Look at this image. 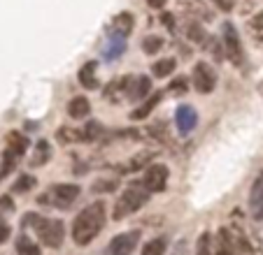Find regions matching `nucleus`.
Masks as SVG:
<instances>
[{
	"label": "nucleus",
	"instance_id": "nucleus-1",
	"mask_svg": "<svg viewBox=\"0 0 263 255\" xmlns=\"http://www.w3.org/2000/svg\"><path fill=\"white\" fill-rule=\"evenodd\" d=\"M105 221H107V206H105V202H91L89 206H84L74 216L72 241L77 246H89L105 227Z\"/></svg>",
	"mask_w": 263,
	"mask_h": 255
},
{
	"label": "nucleus",
	"instance_id": "nucleus-2",
	"mask_svg": "<svg viewBox=\"0 0 263 255\" xmlns=\"http://www.w3.org/2000/svg\"><path fill=\"white\" fill-rule=\"evenodd\" d=\"M24 223L28 227H33V232L40 237V241L49 248H61L65 239V225L59 218H45L40 214H26Z\"/></svg>",
	"mask_w": 263,
	"mask_h": 255
},
{
	"label": "nucleus",
	"instance_id": "nucleus-3",
	"mask_svg": "<svg viewBox=\"0 0 263 255\" xmlns=\"http://www.w3.org/2000/svg\"><path fill=\"white\" fill-rule=\"evenodd\" d=\"M149 195L152 193L144 188L142 181H133L115 202V209H112V218L115 221H124V218L133 216L135 211H140L144 204H147Z\"/></svg>",
	"mask_w": 263,
	"mask_h": 255
},
{
	"label": "nucleus",
	"instance_id": "nucleus-4",
	"mask_svg": "<svg viewBox=\"0 0 263 255\" xmlns=\"http://www.w3.org/2000/svg\"><path fill=\"white\" fill-rule=\"evenodd\" d=\"M82 188L77 183H56V186L49 188V193L40 197V204H54L61 206V209H70L72 202L80 197Z\"/></svg>",
	"mask_w": 263,
	"mask_h": 255
},
{
	"label": "nucleus",
	"instance_id": "nucleus-5",
	"mask_svg": "<svg viewBox=\"0 0 263 255\" xmlns=\"http://www.w3.org/2000/svg\"><path fill=\"white\" fill-rule=\"evenodd\" d=\"M221 45H223V54L226 58L231 60L233 65H242V58H245V51H242V42H240V35H238V28L233 24H223V37H221Z\"/></svg>",
	"mask_w": 263,
	"mask_h": 255
},
{
	"label": "nucleus",
	"instance_id": "nucleus-6",
	"mask_svg": "<svg viewBox=\"0 0 263 255\" xmlns=\"http://www.w3.org/2000/svg\"><path fill=\"white\" fill-rule=\"evenodd\" d=\"M133 83H135V77H130V74H126V77H117L112 79V81L105 86L103 95L107 102H124V100H130V93H133Z\"/></svg>",
	"mask_w": 263,
	"mask_h": 255
},
{
	"label": "nucleus",
	"instance_id": "nucleus-7",
	"mask_svg": "<svg viewBox=\"0 0 263 255\" xmlns=\"http://www.w3.org/2000/svg\"><path fill=\"white\" fill-rule=\"evenodd\" d=\"M194 89L203 95L212 93V91L217 89V72H214V68L210 63H205V60L196 63V68H194Z\"/></svg>",
	"mask_w": 263,
	"mask_h": 255
},
{
	"label": "nucleus",
	"instance_id": "nucleus-8",
	"mask_svg": "<svg viewBox=\"0 0 263 255\" xmlns=\"http://www.w3.org/2000/svg\"><path fill=\"white\" fill-rule=\"evenodd\" d=\"M168 177H170L168 167L161 165V162H154V165L147 167L142 183H144V188H147L149 193H163L165 186H168Z\"/></svg>",
	"mask_w": 263,
	"mask_h": 255
},
{
	"label": "nucleus",
	"instance_id": "nucleus-9",
	"mask_svg": "<svg viewBox=\"0 0 263 255\" xmlns=\"http://www.w3.org/2000/svg\"><path fill=\"white\" fill-rule=\"evenodd\" d=\"M138 241H140L138 230L121 232V235H117L115 239L109 241V255H130L138 248Z\"/></svg>",
	"mask_w": 263,
	"mask_h": 255
},
{
	"label": "nucleus",
	"instance_id": "nucleus-10",
	"mask_svg": "<svg viewBox=\"0 0 263 255\" xmlns=\"http://www.w3.org/2000/svg\"><path fill=\"white\" fill-rule=\"evenodd\" d=\"M249 214L254 221L263 223V169L256 174L249 188Z\"/></svg>",
	"mask_w": 263,
	"mask_h": 255
},
{
	"label": "nucleus",
	"instance_id": "nucleus-11",
	"mask_svg": "<svg viewBox=\"0 0 263 255\" xmlns=\"http://www.w3.org/2000/svg\"><path fill=\"white\" fill-rule=\"evenodd\" d=\"M175 121H177V128L182 135H189L191 130L196 128V123H198V114H196L194 107H189V104H182V107L177 109V114H175Z\"/></svg>",
	"mask_w": 263,
	"mask_h": 255
},
{
	"label": "nucleus",
	"instance_id": "nucleus-12",
	"mask_svg": "<svg viewBox=\"0 0 263 255\" xmlns=\"http://www.w3.org/2000/svg\"><path fill=\"white\" fill-rule=\"evenodd\" d=\"M214 255H240V248L235 244V237L231 235L226 227H221L217 235V248H214Z\"/></svg>",
	"mask_w": 263,
	"mask_h": 255
},
{
	"label": "nucleus",
	"instance_id": "nucleus-13",
	"mask_svg": "<svg viewBox=\"0 0 263 255\" xmlns=\"http://www.w3.org/2000/svg\"><path fill=\"white\" fill-rule=\"evenodd\" d=\"M161 100H163V93H161V91H154V93L149 95L147 100H142V102H140L138 109H133V112H130V118H133V121H142V118H147L149 114L159 107Z\"/></svg>",
	"mask_w": 263,
	"mask_h": 255
},
{
	"label": "nucleus",
	"instance_id": "nucleus-14",
	"mask_svg": "<svg viewBox=\"0 0 263 255\" xmlns=\"http://www.w3.org/2000/svg\"><path fill=\"white\" fill-rule=\"evenodd\" d=\"M89 112H91V102L84 98V95H74V98L68 102V114H70V118H74V121L86 118Z\"/></svg>",
	"mask_w": 263,
	"mask_h": 255
},
{
	"label": "nucleus",
	"instance_id": "nucleus-15",
	"mask_svg": "<svg viewBox=\"0 0 263 255\" xmlns=\"http://www.w3.org/2000/svg\"><path fill=\"white\" fill-rule=\"evenodd\" d=\"M77 79H80V83L84 86V89H89V91L98 89V77H96V63L93 60L82 65L80 72H77Z\"/></svg>",
	"mask_w": 263,
	"mask_h": 255
},
{
	"label": "nucleus",
	"instance_id": "nucleus-16",
	"mask_svg": "<svg viewBox=\"0 0 263 255\" xmlns=\"http://www.w3.org/2000/svg\"><path fill=\"white\" fill-rule=\"evenodd\" d=\"M133 26H135V19L130 12H121V14H117L115 21H112V30H115L119 37H126V35L133 30Z\"/></svg>",
	"mask_w": 263,
	"mask_h": 255
},
{
	"label": "nucleus",
	"instance_id": "nucleus-17",
	"mask_svg": "<svg viewBox=\"0 0 263 255\" xmlns=\"http://www.w3.org/2000/svg\"><path fill=\"white\" fill-rule=\"evenodd\" d=\"M156 158V151H149V148H144V151L135 153L133 158L128 160V165L124 167L126 172H138V169H142V167H149V162Z\"/></svg>",
	"mask_w": 263,
	"mask_h": 255
},
{
	"label": "nucleus",
	"instance_id": "nucleus-18",
	"mask_svg": "<svg viewBox=\"0 0 263 255\" xmlns=\"http://www.w3.org/2000/svg\"><path fill=\"white\" fill-rule=\"evenodd\" d=\"M7 151H12L16 158H24L26 156V151H28V139L24 137V135H19V133H10L7 135Z\"/></svg>",
	"mask_w": 263,
	"mask_h": 255
},
{
	"label": "nucleus",
	"instance_id": "nucleus-19",
	"mask_svg": "<svg viewBox=\"0 0 263 255\" xmlns=\"http://www.w3.org/2000/svg\"><path fill=\"white\" fill-rule=\"evenodd\" d=\"M149 95H152V79L149 77H135L130 100H147Z\"/></svg>",
	"mask_w": 263,
	"mask_h": 255
},
{
	"label": "nucleus",
	"instance_id": "nucleus-20",
	"mask_svg": "<svg viewBox=\"0 0 263 255\" xmlns=\"http://www.w3.org/2000/svg\"><path fill=\"white\" fill-rule=\"evenodd\" d=\"M19 160H21V158H16L14 153L7 151V148L0 153V181H3V179H7L12 172H14V167H16V162H19Z\"/></svg>",
	"mask_w": 263,
	"mask_h": 255
},
{
	"label": "nucleus",
	"instance_id": "nucleus-21",
	"mask_svg": "<svg viewBox=\"0 0 263 255\" xmlns=\"http://www.w3.org/2000/svg\"><path fill=\"white\" fill-rule=\"evenodd\" d=\"M49 158H51V146H49V142L40 139V142H37V146H35V156H33V160H30V167H45Z\"/></svg>",
	"mask_w": 263,
	"mask_h": 255
},
{
	"label": "nucleus",
	"instance_id": "nucleus-22",
	"mask_svg": "<svg viewBox=\"0 0 263 255\" xmlns=\"http://www.w3.org/2000/svg\"><path fill=\"white\" fill-rule=\"evenodd\" d=\"M56 139L61 144H74L82 142V128H70V125H61L59 133H56Z\"/></svg>",
	"mask_w": 263,
	"mask_h": 255
},
{
	"label": "nucleus",
	"instance_id": "nucleus-23",
	"mask_svg": "<svg viewBox=\"0 0 263 255\" xmlns=\"http://www.w3.org/2000/svg\"><path fill=\"white\" fill-rule=\"evenodd\" d=\"M105 135V128L98 121H91L86 125H82V142H98Z\"/></svg>",
	"mask_w": 263,
	"mask_h": 255
},
{
	"label": "nucleus",
	"instance_id": "nucleus-24",
	"mask_svg": "<svg viewBox=\"0 0 263 255\" xmlns=\"http://www.w3.org/2000/svg\"><path fill=\"white\" fill-rule=\"evenodd\" d=\"M184 33H186V37H189L191 42H198V45H205V42H208V33H205V28L200 24H196V21H186Z\"/></svg>",
	"mask_w": 263,
	"mask_h": 255
},
{
	"label": "nucleus",
	"instance_id": "nucleus-25",
	"mask_svg": "<svg viewBox=\"0 0 263 255\" xmlns=\"http://www.w3.org/2000/svg\"><path fill=\"white\" fill-rule=\"evenodd\" d=\"M175 68H177V60H175L173 56H168V58L156 60V63L152 65V72H154V77L163 79V77H168L170 72H175Z\"/></svg>",
	"mask_w": 263,
	"mask_h": 255
},
{
	"label": "nucleus",
	"instance_id": "nucleus-26",
	"mask_svg": "<svg viewBox=\"0 0 263 255\" xmlns=\"http://www.w3.org/2000/svg\"><path fill=\"white\" fill-rule=\"evenodd\" d=\"M196 255H214V239L210 232H200L196 241Z\"/></svg>",
	"mask_w": 263,
	"mask_h": 255
},
{
	"label": "nucleus",
	"instance_id": "nucleus-27",
	"mask_svg": "<svg viewBox=\"0 0 263 255\" xmlns=\"http://www.w3.org/2000/svg\"><path fill=\"white\" fill-rule=\"evenodd\" d=\"M165 248H168V241L163 237H156V239H149L142 248V255H165Z\"/></svg>",
	"mask_w": 263,
	"mask_h": 255
},
{
	"label": "nucleus",
	"instance_id": "nucleus-28",
	"mask_svg": "<svg viewBox=\"0 0 263 255\" xmlns=\"http://www.w3.org/2000/svg\"><path fill=\"white\" fill-rule=\"evenodd\" d=\"M161 49H163V37H159V35H149V37L142 39V51L147 56L159 54Z\"/></svg>",
	"mask_w": 263,
	"mask_h": 255
},
{
	"label": "nucleus",
	"instance_id": "nucleus-29",
	"mask_svg": "<svg viewBox=\"0 0 263 255\" xmlns=\"http://www.w3.org/2000/svg\"><path fill=\"white\" fill-rule=\"evenodd\" d=\"M16 253L19 255H40V248H37V244H35L33 239L19 237V241H16Z\"/></svg>",
	"mask_w": 263,
	"mask_h": 255
},
{
	"label": "nucleus",
	"instance_id": "nucleus-30",
	"mask_svg": "<svg viewBox=\"0 0 263 255\" xmlns=\"http://www.w3.org/2000/svg\"><path fill=\"white\" fill-rule=\"evenodd\" d=\"M35 183H37V181H35V179L30 177V174H21V177L16 179V183H14V186H12V190H14V193H19V195H21V193H28L30 188L35 186Z\"/></svg>",
	"mask_w": 263,
	"mask_h": 255
},
{
	"label": "nucleus",
	"instance_id": "nucleus-31",
	"mask_svg": "<svg viewBox=\"0 0 263 255\" xmlns=\"http://www.w3.org/2000/svg\"><path fill=\"white\" fill-rule=\"evenodd\" d=\"M115 188H117L115 179H100V181L93 183V190L96 193H109V190H115Z\"/></svg>",
	"mask_w": 263,
	"mask_h": 255
},
{
	"label": "nucleus",
	"instance_id": "nucleus-32",
	"mask_svg": "<svg viewBox=\"0 0 263 255\" xmlns=\"http://www.w3.org/2000/svg\"><path fill=\"white\" fill-rule=\"evenodd\" d=\"M249 28L254 33H263V12H256V14L249 19Z\"/></svg>",
	"mask_w": 263,
	"mask_h": 255
},
{
	"label": "nucleus",
	"instance_id": "nucleus-33",
	"mask_svg": "<svg viewBox=\"0 0 263 255\" xmlns=\"http://www.w3.org/2000/svg\"><path fill=\"white\" fill-rule=\"evenodd\" d=\"M186 86H189V83H186V79H175V81L170 83V89H168V91H173L175 95H182L184 91H186Z\"/></svg>",
	"mask_w": 263,
	"mask_h": 255
},
{
	"label": "nucleus",
	"instance_id": "nucleus-34",
	"mask_svg": "<svg viewBox=\"0 0 263 255\" xmlns=\"http://www.w3.org/2000/svg\"><path fill=\"white\" fill-rule=\"evenodd\" d=\"M10 235H12V227L7 225L3 218H0V244H5V241L10 239Z\"/></svg>",
	"mask_w": 263,
	"mask_h": 255
},
{
	"label": "nucleus",
	"instance_id": "nucleus-35",
	"mask_svg": "<svg viewBox=\"0 0 263 255\" xmlns=\"http://www.w3.org/2000/svg\"><path fill=\"white\" fill-rule=\"evenodd\" d=\"M161 24H163L165 28L173 30V28H175V19H173V14H161Z\"/></svg>",
	"mask_w": 263,
	"mask_h": 255
},
{
	"label": "nucleus",
	"instance_id": "nucleus-36",
	"mask_svg": "<svg viewBox=\"0 0 263 255\" xmlns=\"http://www.w3.org/2000/svg\"><path fill=\"white\" fill-rule=\"evenodd\" d=\"M165 3H168V0H147V5L152 7V10H161V7H165Z\"/></svg>",
	"mask_w": 263,
	"mask_h": 255
},
{
	"label": "nucleus",
	"instance_id": "nucleus-37",
	"mask_svg": "<svg viewBox=\"0 0 263 255\" xmlns=\"http://www.w3.org/2000/svg\"><path fill=\"white\" fill-rule=\"evenodd\" d=\"M0 206H3V209H10V211L14 209V204H12V200H10L7 195H5V197H0Z\"/></svg>",
	"mask_w": 263,
	"mask_h": 255
}]
</instances>
